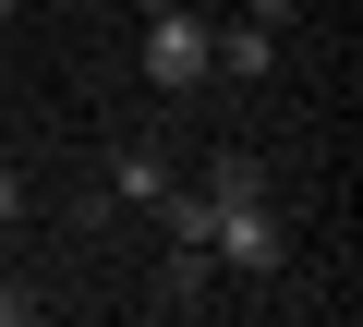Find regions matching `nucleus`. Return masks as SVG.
<instances>
[{
	"label": "nucleus",
	"mask_w": 363,
	"mask_h": 327,
	"mask_svg": "<svg viewBox=\"0 0 363 327\" xmlns=\"http://www.w3.org/2000/svg\"><path fill=\"white\" fill-rule=\"evenodd\" d=\"M206 37H218V25L194 13V0H145V85H157V97H194V85L218 73Z\"/></svg>",
	"instance_id": "nucleus-2"
},
{
	"label": "nucleus",
	"mask_w": 363,
	"mask_h": 327,
	"mask_svg": "<svg viewBox=\"0 0 363 327\" xmlns=\"http://www.w3.org/2000/svg\"><path fill=\"white\" fill-rule=\"evenodd\" d=\"M242 13H255V25H291V13H303V0H242Z\"/></svg>",
	"instance_id": "nucleus-7"
},
{
	"label": "nucleus",
	"mask_w": 363,
	"mask_h": 327,
	"mask_svg": "<svg viewBox=\"0 0 363 327\" xmlns=\"http://www.w3.org/2000/svg\"><path fill=\"white\" fill-rule=\"evenodd\" d=\"M13 218H25V170L0 157V231H13Z\"/></svg>",
	"instance_id": "nucleus-6"
},
{
	"label": "nucleus",
	"mask_w": 363,
	"mask_h": 327,
	"mask_svg": "<svg viewBox=\"0 0 363 327\" xmlns=\"http://www.w3.org/2000/svg\"><path fill=\"white\" fill-rule=\"evenodd\" d=\"M37 315V279H0V327H25Z\"/></svg>",
	"instance_id": "nucleus-5"
},
{
	"label": "nucleus",
	"mask_w": 363,
	"mask_h": 327,
	"mask_svg": "<svg viewBox=\"0 0 363 327\" xmlns=\"http://www.w3.org/2000/svg\"><path fill=\"white\" fill-rule=\"evenodd\" d=\"M206 255H218L242 291L291 267V231H279V194H267L255 157H218V170H206Z\"/></svg>",
	"instance_id": "nucleus-1"
},
{
	"label": "nucleus",
	"mask_w": 363,
	"mask_h": 327,
	"mask_svg": "<svg viewBox=\"0 0 363 327\" xmlns=\"http://www.w3.org/2000/svg\"><path fill=\"white\" fill-rule=\"evenodd\" d=\"M13 13H25V0H0V25H13Z\"/></svg>",
	"instance_id": "nucleus-8"
},
{
	"label": "nucleus",
	"mask_w": 363,
	"mask_h": 327,
	"mask_svg": "<svg viewBox=\"0 0 363 327\" xmlns=\"http://www.w3.org/2000/svg\"><path fill=\"white\" fill-rule=\"evenodd\" d=\"M206 61H218L230 85H267V73H279V25H255V13H230V25L206 37Z\"/></svg>",
	"instance_id": "nucleus-3"
},
{
	"label": "nucleus",
	"mask_w": 363,
	"mask_h": 327,
	"mask_svg": "<svg viewBox=\"0 0 363 327\" xmlns=\"http://www.w3.org/2000/svg\"><path fill=\"white\" fill-rule=\"evenodd\" d=\"M109 194H121V206H157V194H169V157H157V145H121V157H109Z\"/></svg>",
	"instance_id": "nucleus-4"
}]
</instances>
